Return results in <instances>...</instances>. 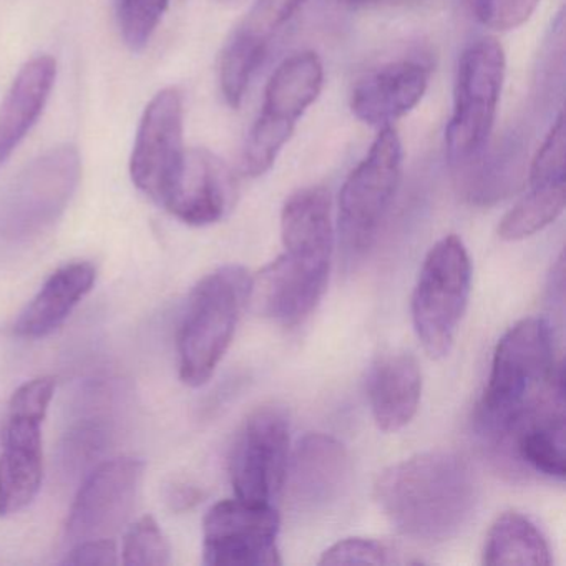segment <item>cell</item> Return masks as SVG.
<instances>
[{
  "instance_id": "cell-31",
  "label": "cell",
  "mask_w": 566,
  "mask_h": 566,
  "mask_svg": "<svg viewBox=\"0 0 566 566\" xmlns=\"http://www.w3.org/2000/svg\"><path fill=\"white\" fill-rule=\"evenodd\" d=\"M462 2L465 4L467 11L472 14V18L475 19V21L486 24L490 11H492L493 0H462Z\"/></svg>"
},
{
  "instance_id": "cell-15",
  "label": "cell",
  "mask_w": 566,
  "mask_h": 566,
  "mask_svg": "<svg viewBox=\"0 0 566 566\" xmlns=\"http://www.w3.org/2000/svg\"><path fill=\"white\" fill-rule=\"evenodd\" d=\"M350 475L346 447L326 433H310L287 460L283 490L301 512H316L339 499Z\"/></svg>"
},
{
  "instance_id": "cell-1",
  "label": "cell",
  "mask_w": 566,
  "mask_h": 566,
  "mask_svg": "<svg viewBox=\"0 0 566 566\" xmlns=\"http://www.w3.org/2000/svg\"><path fill=\"white\" fill-rule=\"evenodd\" d=\"M284 253L251 280L254 310L284 326L306 319L323 297L334 248L329 191L303 188L281 213Z\"/></svg>"
},
{
  "instance_id": "cell-25",
  "label": "cell",
  "mask_w": 566,
  "mask_h": 566,
  "mask_svg": "<svg viewBox=\"0 0 566 566\" xmlns=\"http://www.w3.org/2000/svg\"><path fill=\"white\" fill-rule=\"evenodd\" d=\"M122 563L127 566L170 565V542L154 516H142L127 530L122 545Z\"/></svg>"
},
{
  "instance_id": "cell-32",
  "label": "cell",
  "mask_w": 566,
  "mask_h": 566,
  "mask_svg": "<svg viewBox=\"0 0 566 566\" xmlns=\"http://www.w3.org/2000/svg\"><path fill=\"white\" fill-rule=\"evenodd\" d=\"M420 0H344V4L353 8H370V6H406L417 4Z\"/></svg>"
},
{
  "instance_id": "cell-16",
  "label": "cell",
  "mask_w": 566,
  "mask_h": 566,
  "mask_svg": "<svg viewBox=\"0 0 566 566\" xmlns=\"http://www.w3.org/2000/svg\"><path fill=\"white\" fill-rule=\"evenodd\" d=\"M234 180L227 165L205 148L187 150L180 174L164 207L184 223L207 227L230 210Z\"/></svg>"
},
{
  "instance_id": "cell-20",
  "label": "cell",
  "mask_w": 566,
  "mask_h": 566,
  "mask_svg": "<svg viewBox=\"0 0 566 566\" xmlns=\"http://www.w3.org/2000/svg\"><path fill=\"white\" fill-rule=\"evenodd\" d=\"M57 62L49 55L29 61L0 104V167L38 124L54 88Z\"/></svg>"
},
{
  "instance_id": "cell-9",
  "label": "cell",
  "mask_w": 566,
  "mask_h": 566,
  "mask_svg": "<svg viewBox=\"0 0 566 566\" xmlns=\"http://www.w3.org/2000/svg\"><path fill=\"white\" fill-rule=\"evenodd\" d=\"M323 84V62L314 52L291 55L274 71L264 92L263 111L244 145L241 165L248 177H261L273 167L297 120L319 97Z\"/></svg>"
},
{
  "instance_id": "cell-11",
  "label": "cell",
  "mask_w": 566,
  "mask_h": 566,
  "mask_svg": "<svg viewBox=\"0 0 566 566\" xmlns=\"http://www.w3.org/2000/svg\"><path fill=\"white\" fill-rule=\"evenodd\" d=\"M290 460V422L276 406L254 410L238 432L230 457L237 499L271 505L283 492Z\"/></svg>"
},
{
  "instance_id": "cell-2",
  "label": "cell",
  "mask_w": 566,
  "mask_h": 566,
  "mask_svg": "<svg viewBox=\"0 0 566 566\" xmlns=\"http://www.w3.org/2000/svg\"><path fill=\"white\" fill-rule=\"evenodd\" d=\"M476 486L465 460L426 452L384 470L376 500L390 525L419 542H446L469 522Z\"/></svg>"
},
{
  "instance_id": "cell-3",
  "label": "cell",
  "mask_w": 566,
  "mask_h": 566,
  "mask_svg": "<svg viewBox=\"0 0 566 566\" xmlns=\"http://www.w3.org/2000/svg\"><path fill=\"white\" fill-rule=\"evenodd\" d=\"M556 397H565V376L553 356L552 327L539 317L520 321L493 354L479 406L480 427L503 442L520 420Z\"/></svg>"
},
{
  "instance_id": "cell-5",
  "label": "cell",
  "mask_w": 566,
  "mask_h": 566,
  "mask_svg": "<svg viewBox=\"0 0 566 566\" xmlns=\"http://www.w3.org/2000/svg\"><path fill=\"white\" fill-rule=\"evenodd\" d=\"M505 78V54L495 39H479L460 55L453 114L446 130L447 158L457 171L489 145Z\"/></svg>"
},
{
  "instance_id": "cell-26",
  "label": "cell",
  "mask_w": 566,
  "mask_h": 566,
  "mask_svg": "<svg viewBox=\"0 0 566 566\" xmlns=\"http://www.w3.org/2000/svg\"><path fill=\"white\" fill-rule=\"evenodd\" d=\"M168 8V0H115L118 29L132 52L147 48Z\"/></svg>"
},
{
  "instance_id": "cell-21",
  "label": "cell",
  "mask_w": 566,
  "mask_h": 566,
  "mask_svg": "<svg viewBox=\"0 0 566 566\" xmlns=\"http://www.w3.org/2000/svg\"><path fill=\"white\" fill-rule=\"evenodd\" d=\"M503 442L520 462L552 479H565V397H556L520 420Z\"/></svg>"
},
{
  "instance_id": "cell-8",
  "label": "cell",
  "mask_w": 566,
  "mask_h": 566,
  "mask_svg": "<svg viewBox=\"0 0 566 566\" xmlns=\"http://www.w3.org/2000/svg\"><path fill=\"white\" fill-rule=\"evenodd\" d=\"M57 380L35 377L22 384L9 402L4 450L0 453V515L31 505L44 476L42 426L54 399Z\"/></svg>"
},
{
  "instance_id": "cell-4",
  "label": "cell",
  "mask_w": 566,
  "mask_h": 566,
  "mask_svg": "<svg viewBox=\"0 0 566 566\" xmlns=\"http://www.w3.org/2000/svg\"><path fill=\"white\" fill-rule=\"evenodd\" d=\"M251 276L238 264L207 274L191 291L178 333V370L190 387L213 376L250 301Z\"/></svg>"
},
{
  "instance_id": "cell-30",
  "label": "cell",
  "mask_w": 566,
  "mask_h": 566,
  "mask_svg": "<svg viewBox=\"0 0 566 566\" xmlns=\"http://www.w3.org/2000/svg\"><path fill=\"white\" fill-rule=\"evenodd\" d=\"M118 559L117 543L114 538L85 539L75 543L74 548L64 559V565L115 566Z\"/></svg>"
},
{
  "instance_id": "cell-23",
  "label": "cell",
  "mask_w": 566,
  "mask_h": 566,
  "mask_svg": "<svg viewBox=\"0 0 566 566\" xmlns=\"http://www.w3.org/2000/svg\"><path fill=\"white\" fill-rule=\"evenodd\" d=\"M565 201V181L530 187V193L500 221V238L505 241H522L545 230L563 213Z\"/></svg>"
},
{
  "instance_id": "cell-27",
  "label": "cell",
  "mask_w": 566,
  "mask_h": 566,
  "mask_svg": "<svg viewBox=\"0 0 566 566\" xmlns=\"http://www.w3.org/2000/svg\"><path fill=\"white\" fill-rule=\"evenodd\" d=\"M566 125L565 115L559 114L546 135L539 150L533 158L528 171L530 187L563 184L566 164Z\"/></svg>"
},
{
  "instance_id": "cell-7",
  "label": "cell",
  "mask_w": 566,
  "mask_h": 566,
  "mask_svg": "<svg viewBox=\"0 0 566 566\" xmlns=\"http://www.w3.org/2000/svg\"><path fill=\"white\" fill-rule=\"evenodd\" d=\"M472 264L460 238H442L423 260L412 294L417 337L433 359L449 356L469 303Z\"/></svg>"
},
{
  "instance_id": "cell-10",
  "label": "cell",
  "mask_w": 566,
  "mask_h": 566,
  "mask_svg": "<svg viewBox=\"0 0 566 566\" xmlns=\"http://www.w3.org/2000/svg\"><path fill=\"white\" fill-rule=\"evenodd\" d=\"M81 175V154L74 145L35 158L0 197V237H31L51 227L71 203Z\"/></svg>"
},
{
  "instance_id": "cell-13",
  "label": "cell",
  "mask_w": 566,
  "mask_h": 566,
  "mask_svg": "<svg viewBox=\"0 0 566 566\" xmlns=\"http://www.w3.org/2000/svg\"><path fill=\"white\" fill-rule=\"evenodd\" d=\"M185 154L184 98L178 88H164L142 117L130 157L132 181L145 197L164 207Z\"/></svg>"
},
{
  "instance_id": "cell-12",
  "label": "cell",
  "mask_w": 566,
  "mask_h": 566,
  "mask_svg": "<svg viewBox=\"0 0 566 566\" xmlns=\"http://www.w3.org/2000/svg\"><path fill=\"white\" fill-rule=\"evenodd\" d=\"M280 515L273 505L223 500L203 522V563L210 566H271L283 559L277 548Z\"/></svg>"
},
{
  "instance_id": "cell-29",
  "label": "cell",
  "mask_w": 566,
  "mask_h": 566,
  "mask_svg": "<svg viewBox=\"0 0 566 566\" xmlns=\"http://www.w3.org/2000/svg\"><path fill=\"white\" fill-rule=\"evenodd\" d=\"M539 0H493L485 25L506 32L525 24L538 8Z\"/></svg>"
},
{
  "instance_id": "cell-22",
  "label": "cell",
  "mask_w": 566,
  "mask_h": 566,
  "mask_svg": "<svg viewBox=\"0 0 566 566\" xmlns=\"http://www.w3.org/2000/svg\"><path fill=\"white\" fill-rule=\"evenodd\" d=\"M485 565H552L542 530L518 512H506L490 526L483 548Z\"/></svg>"
},
{
  "instance_id": "cell-28",
  "label": "cell",
  "mask_w": 566,
  "mask_h": 566,
  "mask_svg": "<svg viewBox=\"0 0 566 566\" xmlns=\"http://www.w3.org/2000/svg\"><path fill=\"white\" fill-rule=\"evenodd\" d=\"M396 563L392 549L377 539H340L321 556L319 565H390Z\"/></svg>"
},
{
  "instance_id": "cell-18",
  "label": "cell",
  "mask_w": 566,
  "mask_h": 566,
  "mask_svg": "<svg viewBox=\"0 0 566 566\" xmlns=\"http://www.w3.org/2000/svg\"><path fill=\"white\" fill-rule=\"evenodd\" d=\"M370 410L384 432H399L419 409L422 374L409 353H389L374 363L367 380Z\"/></svg>"
},
{
  "instance_id": "cell-19",
  "label": "cell",
  "mask_w": 566,
  "mask_h": 566,
  "mask_svg": "<svg viewBox=\"0 0 566 566\" xmlns=\"http://www.w3.org/2000/svg\"><path fill=\"white\" fill-rule=\"evenodd\" d=\"M95 280L97 270L88 261H75L59 268L22 311L15 321L14 333L24 339L51 336L91 293Z\"/></svg>"
},
{
  "instance_id": "cell-14",
  "label": "cell",
  "mask_w": 566,
  "mask_h": 566,
  "mask_svg": "<svg viewBox=\"0 0 566 566\" xmlns=\"http://www.w3.org/2000/svg\"><path fill=\"white\" fill-rule=\"evenodd\" d=\"M144 472L145 463L134 457L101 463L72 503L65 523L69 542L114 538L134 512Z\"/></svg>"
},
{
  "instance_id": "cell-6",
  "label": "cell",
  "mask_w": 566,
  "mask_h": 566,
  "mask_svg": "<svg viewBox=\"0 0 566 566\" xmlns=\"http://www.w3.org/2000/svg\"><path fill=\"white\" fill-rule=\"evenodd\" d=\"M402 142L392 127L380 128L369 154L350 171L339 195V238L347 263L369 251L402 177Z\"/></svg>"
},
{
  "instance_id": "cell-17",
  "label": "cell",
  "mask_w": 566,
  "mask_h": 566,
  "mask_svg": "<svg viewBox=\"0 0 566 566\" xmlns=\"http://www.w3.org/2000/svg\"><path fill=\"white\" fill-rule=\"evenodd\" d=\"M427 85L429 69L419 62H394L357 82L350 95V111L364 124L390 127L422 101Z\"/></svg>"
},
{
  "instance_id": "cell-24",
  "label": "cell",
  "mask_w": 566,
  "mask_h": 566,
  "mask_svg": "<svg viewBox=\"0 0 566 566\" xmlns=\"http://www.w3.org/2000/svg\"><path fill=\"white\" fill-rule=\"evenodd\" d=\"M304 4L306 0H256L233 34L268 52L271 39Z\"/></svg>"
}]
</instances>
